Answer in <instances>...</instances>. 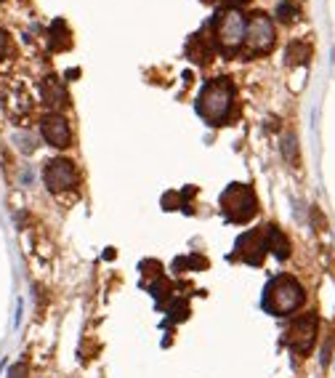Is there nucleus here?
I'll use <instances>...</instances> for the list:
<instances>
[{
	"label": "nucleus",
	"instance_id": "4",
	"mask_svg": "<svg viewBox=\"0 0 335 378\" xmlns=\"http://www.w3.org/2000/svg\"><path fill=\"white\" fill-rule=\"evenodd\" d=\"M274 43H277L274 22H271L266 13H253L248 19V27H245V43H242V51H239V54L248 56V59L263 56L274 48Z\"/></svg>",
	"mask_w": 335,
	"mask_h": 378
},
{
	"label": "nucleus",
	"instance_id": "18",
	"mask_svg": "<svg viewBox=\"0 0 335 378\" xmlns=\"http://www.w3.org/2000/svg\"><path fill=\"white\" fill-rule=\"evenodd\" d=\"M227 3H232V6H242V3H248V0H227Z\"/></svg>",
	"mask_w": 335,
	"mask_h": 378
},
{
	"label": "nucleus",
	"instance_id": "14",
	"mask_svg": "<svg viewBox=\"0 0 335 378\" xmlns=\"http://www.w3.org/2000/svg\"><path fill=\"white\" fill-rule=\"evenodd\" d=\"M309 54H312V48L306 43H301V40H298V43H290V48H288V62H290V64H303V62L309 59Z\"/></svg>",
	"mask_w": 335,
	"mask_h": 378
},
{
	"label": "nucleus",
	"instance_id": "17",
	"mask_svg": "<svg viewBox=\"0 0 335 378\" xmlns=\"http://www.w3.org/2000/svg\"><path fill=\"white\" fill-rule=\"evenodd\" d=\"M11 378H27V365H13L11 367Z\"/></svg>",
	"mask_w": 335,
	"mask_h": 378
},
{
	"label": "nucleus",
	"instance_id": "6",
	"mask_svg": "<svg viewBox=\"0 0 335 378\" xmlns=\"http://www.w3.org/2000/svg\"><path fill=\"white\" fill-rule=\"evenodd\" d=\"M43 181L54 195L75 192L77 184H80V171H77V166L72 160L56 157V160H48V166L43 171Z\"/></svg>",
	"mask_w": 335,
	"mask_h": 378
},
{
	"label": "nucleus",
	"instance_id": "11",
	"mask_svg": "<svg viewBox=\"0 0 335 378\" xmlns=\"http://www.w3.org/2000/svg\"><path fill=\"white\" fill-rule=\"evenodd\" d=\"M263 240H266V248H269V251H274V256H277V258L290 256V243H288V237L282 234L280 227L266 224V229H263Z\"/></svg>",
	"mask_w": 335,
	"mask_h": 378
},
{
	"label": "nucleus",
	"instance_id": "12",
	"mask_svg": "<svg viewBox=\"0 0 335 378\" xmlns=\"http://www.w3.org/2000/svg\"><path fill=\"white\" fill-rule=\"evenodd\" d=\"M43 99L45 104H51V107H59L62 101H64V88H62V83L54 78V75H48L43 80Z\"/></svg>",
	"mask_w": 335,
	"mask_h": 378
},
{
	"label": "nucleus",
	"instance_id": "10",
	"mask_svg": "<svg viewBox=\"0 0 335 378\" xmlns=\"http://www.w3.org/2000/svg\"><path fill=\"white\" fill-rule=\"evenodd\" d=\"M6 110H8V115L16 118V120L27 118V115L33 112V99H30V93H27L22 86H13V88L8 91V96H6Z\"/></svg>",
	"mask_w": 335,
	"mask_h": 378
},
{
	"label": "nucleus",
	"instance_id": "16",
	"mask_svg": "<svg viewBox=\"0 0 335 378\" xmlns=\"http://www.w3.org/2000/svg\"><path fill=\"white\" fill-rule=\"evenodd\" d=\"M13 56V45H11V38L0 30V62H8Z\"/></svg>",
	"mask_w": 335,
	"mask_h": 378
},
{
	"label": "nucleus",
	"instance_id": "7",
	"mask_svg": "<svg viewBox=\"0 0 335 378\" xmlns=\"http://www.w3.org/2000/svg\"><path fill=\"white\" fill-rule=\"evenodd\" d=\"M317 331H319V320L314 311H306L301 317H295V323L288 331V344L295 355H309L312 352L314 341H317Z\"/></svg>",
	"mask_w": 335,
	"mask_h": 378
},
{
	"label": "nucleus",
	"instance_id": "5",
	"mask_svg": "<svg viewBox=\"0 0 335 378\" xmlns=\"http://www.w3.org/2000/svg\"><path fill=\"white\" fill-rule=\"evenodd\" d=\"M221 208H224L229 222L248 224L256 216V211H259V200H256V192L250 187H245V184H232L221 195Z\"/></svg>",
	"mask_w": 335,
	"mask_h": 378
},
{
	"label": "nucleus",
	"instance_id": "15",
	"mask_svg": "<svg viewBox=\"0 0 335 378\" xmlns=\"http://www.w3.org/2000/svg\"><path fill=\"white\" fill-rule=\"evenodd\" d=\"M298 6L295 3H290V0H285V3H280L277 6V16H280L282 22H293V19H298Z\"/></svg>",
	"mask_w": 335,
	"mask_h": 378
},
{
	"label": "nucleus",
	"instance_id": "2",
	"mask_svg": "<svg viewBox=\"0 0 335 378\" xmlns=\"http://www.w3.org/2000/svg\"><path fill=\"white\" fill-rule=\"evenodd\" d=\"M245 27H248V19L239 11H234V8L221 11L216 16V22H213L210 45L216 48L218 54L237 56L242 51V43H245Z\"/></svg>",
	"mask_w": 335,
	"mask_h": 378
},
{
	"label": "nucleus",
	"instance_id": "1",
	"mask_svg": "<svg viewBox=\"0 0 335 378\" xmlns=\"http://www.w3.org/2000/svg\"><path fill=\"white\" fill-rule=\"evenodd\" d=\"M197 110L213 125L229 122L232 120V110H234V83L229 78L210 80L197 96Z\"/></svg>",
	"mask_w": 335,
	"mask_h": 378
},
{
	"label": "nucleus",
	"instance_id": "13",
	"mask_svg": "<svg viewBox=\"0 0 335 378\" xmlns=\"http://www.w3.org/2000/svg\"><path fill=\"white\" fill-rule=\"evenodd\" d=\"M72 45V38H69V30H67V24L62 19H56L51 24V48L54 51H62V48H69Z\"/></svg>",
	"mask_w": 335,
	"mask_h": 378
},
{
	"label": "nucleus",
	"instance_id": "8",
	"mask_svg": "<svg viewBox=\"0 0 335 378\" xmlns=\"http://www.w3.org/2000/svg\"><path fill=\"white\" fill-rule=\"evenodd\" d=\"M40 131H43V139L48 144L54 147L72 144V128H69L64 115H45L43 122H40Z\"/></svg>",
	"mask_w": 335,
	"mask_h": 378
},
{
	"label": "nucleus",
	"instance_id": "3",
	"mask_svg": "<svg viewBox=\"0 0 335 378\" xmlns=\"http://www.w3.org/2000/svg\"><path fill=\"white\" fill-rule=\"evenodd\" d=\"M306 301V293H303V285L290 275H280L269 282L266 288V307H269L274 314H293L298 311Z\"/></svg>",
	"mask_w": 335,
	"mask_h": 378
},
{
	"label": "nucleus",
	"instance_id": "9",
	"mask_svg": "<svg viewBox=\"0 0 335 378\" xmlns=\"http://www.w3.org/2000/svg\"><path fill=\"white\" fill-rule=\"evenodd\" d=\"M266 240H263V232H248L242 234L237 240V256L242 261H248V264H256L259 267L263 256H266Z\"/></svg>",
	"mask_w": 335,
	"mask_h": 378
}]
</instances>
